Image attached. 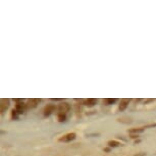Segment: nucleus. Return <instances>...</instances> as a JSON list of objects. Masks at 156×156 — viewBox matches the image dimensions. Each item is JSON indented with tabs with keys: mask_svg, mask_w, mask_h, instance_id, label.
Wrapping results in <instances>:
<instances>
[{
	"mask_svg": "<svg viewBox=\"0 0 156 156\" xmlns=\"http://www.w3.org/2000/svg\"><path fill=\"white\" fill-rule=\"evenodd\" d=\"M75 138H76L75 133H69V134L64 135L63 137H61L59 139V141L60 142H70V141H73Z\"/></svg>",
	"mask_w": 156,
	"mask_h": 156,
	"instance_id": "1",
	"label": "nucleus"
},
{
	"mask_svg": "<svg viewBox=\"0 0 156 156\" xmlns=\"http://www.w3.org/2000/svg\"><path fill=\"white\" fill-rule=\"evenodd\" d=\"M69 109H70V106L69 103H62V104H59V106H58L59 113H66Z\"/></svg>",
	"mask_w": 156,
	"mask_h": 156,
	"instance_id": "2",
	"label": "nucleus"
},
{
	"mask_svg": "<svg viewBox=\"0 0 156 156\" xmlns=\"http://www.w3.org/2000/svg\"><path fill=\"white\" fill-rule=\"evenodd\" d=\"M54 109H55V105L54 104L47 105V106L45 107V110H44V115H45V116L50 115V114H51L54 111Z\"/></svg>",
	"mask_w": 156,
	"mask_h": 156,
	"instance_id": "3",
	"label": "nucleus"
},
{
	"mask_svg": "<svg viewBox=\"0 0 156 156\" xmlns=\"http://www.w3.org/2000/svg\"><path fill=\"white\" fill-rule=\"evenodd\" d=\"M25 106L26 104H23V102H17L16 104V112L19 114H22L23 112V110H25Z\"/></svg>",
	"mask_w": 156,
	"mask_h": 156,
	"instance_id": "4",
	"label": "nucleus"
},
{
	"mask_svg": "<svg viewBox=\"0 0 156 156\" xmlns=\"http://www.w3.org/2000/svg\"><path fill=\"white\" fill-rule=\"evenodd\" d=\"M8 106H9V100L1 99V111L2 112H3L5 109H7Z\"/></svg>",
	"mask_w": 156,
	"mask_h": 156,
	"instance_id": "5",
	"label": "nucleus"
},
{
	"mask_svg": "<svg viewBox=\"0 0 156 156\" xmlns=\"http://www.w3.org/2000/svg\"><path fill=\"white\" fill-rule=\"evenodd\" d=\"M129 100H128V99H123L122 102H120V104H119V110L120 111H122V110H125L126 108V106H128V104H129Z\"/></svg>",
	"mask_w": 156,
	"mask_h": 156,
	"instance_id": "6",
	"label": "nucleus"
},
{
	"mask_svg": "<svg viewBox=\"0 0 156 156\" xmlns=\"http://www.w3.org/2000/svg\"><path fill=\"white\" fill-rule=\"evenodd\" d=\"M97 103V100L96 99H93V98H90V99H87L86 101H85V105H87V106L89 107H92L94 106Z\"/></svg>",
	"mask_w": 156,
	"mask_h": 156,
	"instance_id": "7",
	"label": "nucleus"
},
{
	"mask_svg": "<svg viewBox=\"0 0 156 156\" xmlns=\"http://www.w3.org/2000/svg\"><path fill=\"white\" fill-rule=\"evenodd\" d=\"M38 100L37 99H32L29 101V107H31V108H34V107H36L37 106V104H38Z\"/></svg>",
	"mask_w": 156,
	"mask_h": 156,
	"instance_id": "8",
	"label": "nucleus"
},
{
	"mask_svg": "<svg viewBox=\"0 0 156 156\" xmlns=\"http://www.w3.org/2000/svg\"><path fill=\"white\" fill-rule=\"evenodd\" d=\"M144 129L145 128H140V129H129V133L132 135L133 134H138V133H142L144 131Z\"/></svg>",
	"mask_w": 156,
	"mask_h": 156,
	"instance_id": "9",
	"label": "nucleus"
},
{
	"mask_svg": "<svg viewBox=\"0 0 156 156\" xmlns=\"http://www.w3.org/2000/svg\"><path fill=\"white\" fill-rule=\"evenodd\" d=\"M116 102V99H112V98H108V99H105L104 100V103L106 105H110V104H113V103Z\"/></svg>",
	"mask_w": 156,
	"mask_h": 156,
	"instance_id": "10",
	"label": "nucleus"
},
{
	"mask_svg": "<svg viewBox=\"0 0 156 156\" xmlns=\"http://www.w3.org/2000/svg\"><path fill=\"white\" fill-rule=\"evenodd\" d=\"M107 144H108V146H109V147H117V146L120 145V143L116 142V141H109Z\"/></svg>",
	"mask_w": 156,
	"mask_h": 156,
	"instance_id": "11",
	"label": "nucleus"
},
{
	"mask_svg": "<svg viewBox=\"0 0 156 156\" xmlns=\"http://www.w3.org/2000/svg\"><path fill=\"white\" fill-rule=\"evenodd\" d=\"M58 119H59V122H64V120L66 119V113H59V115H58Z\"/></svg>",
	"mask_w": 156,
	"mask_h": 156,
	"instance_id": "12",
	"label": "nucleus"
},
{
	"mask_svg": "<svg viewBox=\"0 0 156 156\" xmlns=\"http://www.w3.org/2000/svg\"><path fill=\"white\" fill-rule=\"evenodd\" d=\"M11 115H12V119H17V112L16 110H12V113H11Z\"/></svg>",
	"mask_w": 156,
	"mask_h": 156,
	"instance_id": "13",
	"label": "nucleus"
},
{
	"mask_svg": "<svg viewBox=\"0 0 156 156\" xmlns=\"http://www.w3.org/2000/svg\"><path fill=\"white\" fill-rule=\"evenodd\" d=\"M154 126H156V123H154V125H149V126H146L145 128H154Z\"/></svg>",
	"mask_w": 156,
	"mask_h": 156,
	"instance_id": "14",
	"label": "nucleus"
},
{
	"mask_svg": "<svg viewBox=\"0 0 156 156\" xmlns=\"http://www.w3.org/2000/svg\"><path fill=\"white\" fill-rule=\"evenodd\" d=\"M139 136H138V135H132V138H133V139H136V138H138Z\"/></svg>",
	"mask_w": 156,
	"mask_h": 156,
	"instance_id": "15",
	"label": "nucleus"
}]
</instances>
